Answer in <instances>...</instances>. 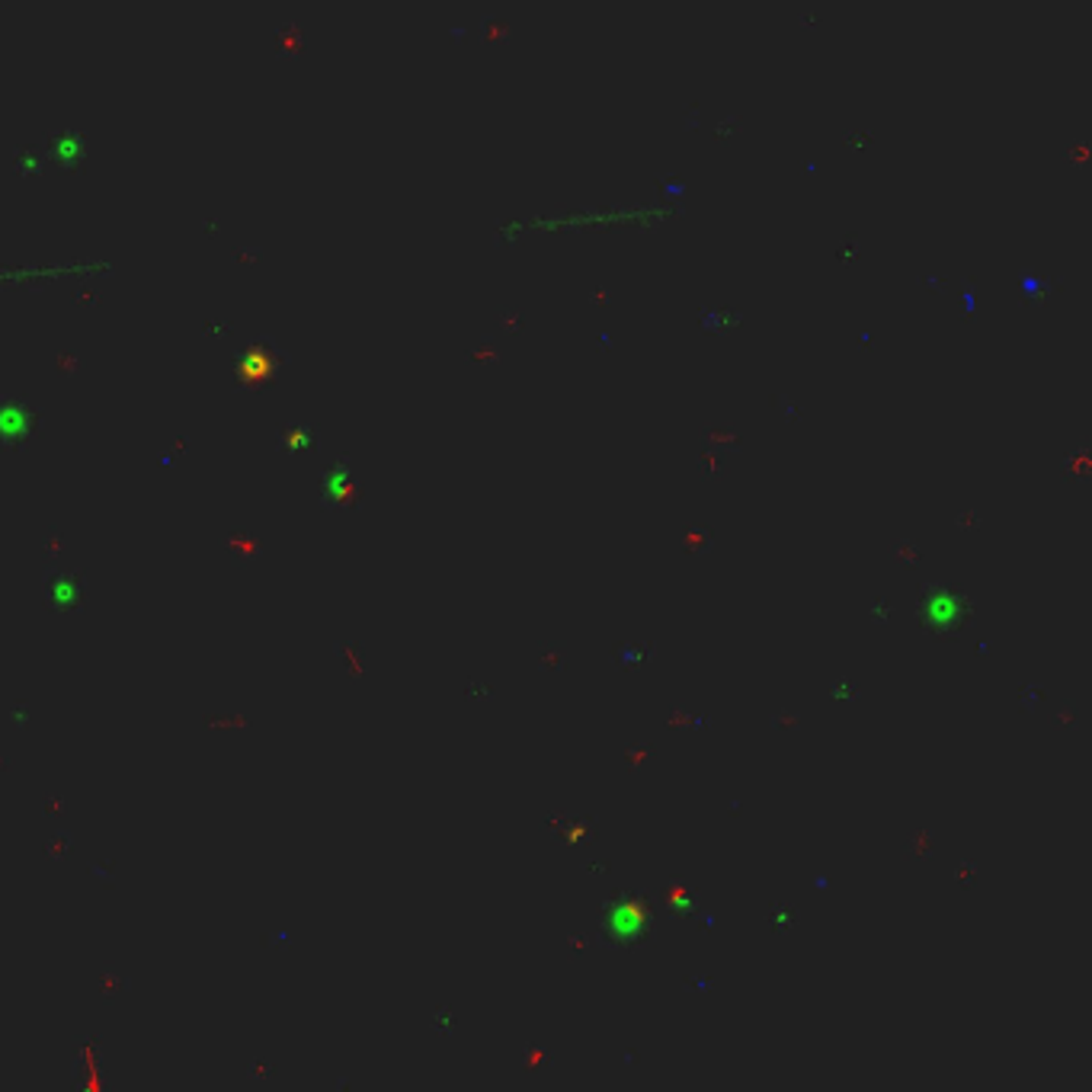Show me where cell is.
<instances>
[{
	"mask_svg": "<svg viewBox=\"0 0 1092 1092\" xmlns=\"http://www.w3.org/2000/svg\"><path fill=\"white\" fill-rule=\"evenodd\" d=\"M42 426L39 407L29 397L0 394V449H19L36 439Z\"/></svg>",
	"mask_w": 1092,
	"mask_h": 1092,
	"instance_id": "6da1fadb",
	"label": "cell"
},
{
	"mask_svg": "<svg viewBox=\"0 0 1092 1092\" xmlns=\"http://www.w3.org/2000/svg\"><path fill=\"white\" fill-rule=\"evenodd\" d=\"M42 590H46V603L55 606V608H71L80 603L83 596V580L78 571H71V567H55V571L46 574V583H42Z\"/></svg>",
	"mask_w": 1092,
	"mask_h": 1092,
	"instance_id": "7a4b0ae2",
	"label": "cell"
},
{
	"mask_svg": "<svg viewBox=\"0 0 1092 1092\" xmlns=\"http://www.w3.org/2000/svg\"><path fill=\"white\" fill-rule=\"evenodd\" d=\"M42 151H46L48 164H58V167H65V171H75V167L83 164V157H87V139L75 129H61L55 135H48V141Z\"/></svg>",
	"mask_w": 1092,
	"mask_h": 1092,
	"instance_id": "3957f363",
	"label": "cell"
},
{
	"mask_svg": "<svg viewBox=\"0 0 1092 1092\" xmlns=\"http://www.w3.org/2000/svg\"><path fill=\"white\" fill-rule=\"evenodd\" d=\"M346 487H350V468L346 465H337V468H330L321 475V493L328 503H337L346 493Z\"/></svg>",
	"mask_w": 1092,
	"mask_h": 1092,
	"instance_id": "277c9868",
	"label": "cell"
},
{
	"mask_svg": "<svg viewBox=\"0 0 1092 1092\" xmlns=\"http://www.w3.org/2000/svg\"><path fill=\"white\" fill-rule=\"evenodd\" d=\"M279 446L286 449V452H298L301 446H314V429L308 423H289V426H282Z\"/></svg>",
	"mask_w": 1092,
	"mask_h": 1092,
	"instance_id": "5b68a950",
	"label": "cell"
},
{
	"mask_svg": "<svg viewBox=\"0 0 1092 1092\" xmlns=\"http://www.w3.org/2000/svg\"><path fill=\"white\" fill-rule=\"evenodd\" d=\"M14 164H16L19 173H42V171H46V164H48V157H46V151H42V148H19L14 154Z\"/></svg>",
	"mask_w": 1092,
	"mask_h": 1092,
	"instance_id": "8992f818",
	"label": "cell"
}]
</instances>
